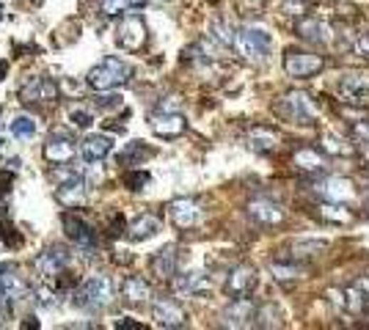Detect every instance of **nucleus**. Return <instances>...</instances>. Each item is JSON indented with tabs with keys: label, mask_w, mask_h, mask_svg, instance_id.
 Listing matches in <instances>:
<instances>
[{
	"label": "nucleus",
	"mask_w": 369,
	"mask_h": 330,
	"mask_svg": "<svg viewBox=\"0 0 369 330\" xmlns=\"http://www.w3.org/2000/svg\"><path fill=\"white\" fill-rule=\"evenodd\" d=\"M132 78V66H127L122 58H105L103 63H97L94 69H88L85 82L94 88V91H116L127 85Z\"/></svg>",
	"instance_id": "1"
},
{
	"label": "nucleus",
	"mask_w": 369,
	"mask_h": 330,
	"mask_svg": "<svg viewBox=\"0 0 369 330\" xmlns=\"http://www.w3.org/2000/svg\"><path fill=\"white\" fill-rule=\"evenodd\" d=\"M75 303L85 311H103L113 303V281L108 275H94L85 284H80Z\"/></svg>",
	"instance_id": "2"
},
{
	"label": "nucleus",
	"mask_w": 369,
	"mask_h": 330,
	"mask_svg": "<svg viewBox=\"0 0 369 330\" xmlns=\"http://www.w3.org/2000/svg\"><path fill=\"white\" fill-rule=\"evenodd\" d=\"M232 47L246 61H265L270 47H273V39H270V33L262 31V28H243V31H234Z\"/></svg>",
	"instance_id": "3"
},
{
	"label": "nucleus",
	"mask_w": 369,
	"mask_h": 330,
	"mask_svg": "<svg viewBox=\"0 0 369 330\" xmlns=\"http://www.w3.org/2000/svg\"><path fill=\"white\" fill-rule=\"evenodd\" d=\"M326 69V58L317 55V53H306V50H287L284 55V72L289 78H298V80H306L314 78L317 72Z\"/></svg>",
	"instance_id": "4"
},
{
	"label": "nucleus",
	"mask_w": 369,
	"mask_h": 330,
	"mask_svg": "<svg viewBox=\"0 0 369 330\" xmlns=\"http://www.w3.org/2000/svg\"><path fill=\"white\" fill-rule=\"evenodd\" d=\"M146 41H149V31H146V22L135 14L124 17L119 25H116V44L127 50V53H138L144 50Z\"/></svg>",
	"instance_id": "5"
},
{
	"label": "nucleus",
	"mask_w": 369,
	"mask_h": 330,
	"mask_svg": "<svg viewBox=\"0 0 369 330\" xmlns=\"http://www.w3.org/2000/svg\"><path fill=\"white\" fill-rule=\"evenodd\" d=\"M314 193L323 201H333V204H353V201H358V190L345 176H326V179L314 182Z\"/></svg>",
	"instance_id": "6"
},
{
	"label": "nucleus",
	"mask_w": 369,
	"mask_h": 330,
	"mask_svg": "<svg viewBox=\"0 0 369 330\" xmlns=\"http://www.w3.org/2000/svg\"><path fill=\"white\" fill-rule=\"evenodd\" d=\"M276 110L281 116H287L289 122L298 124H314V119H317V107H314V102L308 100V94H303V91H289L287 97L276 105Z\"/></svg>",
	"instance_id": "7"
},
{
	"label": "nucleus",
	"mask_w": 369,
	"mask_h": 330,
	"mask_svg": "<svg viewBox=\"0 0 369 330\" xmlns=\"http://www.w3.org/2000/svg\"><path fill=\"white\" fill-rule=\"evenodd\" d=\"M61 226H63L66 240L75 243L80 250H97V231L88 226L83 218H78V215L69 212V215H63L61 218Z\"/></svg>",
	"instance_id": "8"
},
{
	"label": "nucleus",
	"mask_w": 369,
	"mask_h": 330,
	"mask_svg": "<svg viewBox=\"0 0 369 330\" xmlns=\"http://www.w3.org/2000/svg\"><path fill=\"white\" fill-rule=\"evenodd\" d=\"M336 94L350 105H367L369 102V75L348 72L342 80L336 82Z\"/></svg>",
	"instance_id": "9"
},
{
	"label": "nucleus",
	"mask_w": 369,
	"mask_h": 330,
	"mask_svg": "<svg viewBox=\"0 0 369 330\" xmlns=\"http://www.w3.org/2000/svg\"><path fill=\"white\" fill-rule=\"evenodd\" d=\"M292 168L301 171V174H308V176H320V174L328 171V157L317 146H301L292 154Z\"/></svg>",
	"instance_id": "10"
},
{
	"label": "nucleus",
	"mask_w": 369,
	"mask_h": 330,
	"mask_svg": "<svg viewBox=\"0 0 369 330\" xmlns=\"http://www.w3.org/2000/svg\"><path fill=\"white\" fill-rule=\"evenodd\" d=\"M246 212L256 226H281V223H284V218H287L284 206L276 204V201H270V198H254V201H248Z\"/></svg>",
	"instance_id": "11"
},
{
	"label": "nucleus",
	"mask_w": 369,
	"mask_h": 330,
	"mask_svg": "<svg viewBox=\"0 0 369 330\" xmlns=\"http://www.w3.org/2000/svg\"><path fill=\"white\" fill-rule=\"evenodd\" d=\"M66 265H69V250L63 245L44 247L39 256L33 259V270H36V275H41V278H56Z\"/></svg>",
	"instance_id": "12"
},
{
	"label": "nucleus",
	"mask_w": 369,
	"mask_h": 330,
	"mask_svg": "<svg viewBox=\"0 0 369 330\" xmlns=\"http://www.w3.org/2000/svg\"><path fill=\"white\" fill-rule=\"evenodd\" d=\"M168 218L177 228H193L204 218V209L196 198H177L168 204Z\"/></svg>",
	"instance_id": "13"
},
{
	"label": "nucleus",
	"mask_w": 369,
	"mask_h": 330,
	"mask_svg": "<svg viewBox=\"0 0 369 330\" xmlns=\"http://www.w3.org/2000/svg\"><path fill=\"white\" fill-rule=\"evenodd\" d=\"M61 91L53 78H33L20 88L22 102H58Z\"/></svg>",
	"instance_id": "14"
},
{
	"label": "nucleus",
	"mask_w": 369,
	"mask_h": 330,
	"mask_svg": "<svg viewBox=\"0 0 369 330\" xmlns=\"http://www.w3.org/2000/svg\"><path fill=\"white\" fill-rule=\"evenodd\" d=\"M152 129H155V135L157 138H165V141H171V138H180L184 129H187V122H184V116L180 110H157L155 116H152Z\"/></svg>",
	"instance_id": "15"
},
{
	"label": "nucleus",
	"mask_w": 369,
	"mask_h": 330,
	"mask_svg": "<svg viewBox=\"0 0 369 330\" xmlns=\"http://www.w3.org/2000/svg\"><path fill=\"white\" fill-rule=\"evenodd\" d=\"M295 33H298V39L308 41V44H328L333 39V31H331L328 22L317 20V17H301V20L295 22Z\"/></svg>",
	"instance_id": "16"
},
{
	"label": "nucleus",
	"mask_w": 369,
	"mask_h": 330,
	"mask_svg": "<svg viewBox=\"0 0 369 330\" xmlns=\"http://www.w3.org/2000/svg\"><path fill=\"white\" fill-rule=\"evenodd\" d=\"M256 287V270L251 265H237L226 278V294L229 297H248Z\"/></svg>",
	"instance_id": "17"
},
{
	"label": "nucleus",
	"mask_w": 369,
	"mask_h": 330,
	"mask_svg": "<svg viewBox=\"0 0 369 330\" xmlns=\"http://www.w3.org/2000/svg\"><path fill=\"white\" fill-rule=\"evenodd\" d=\"M152 311H155V322L160 328H182L184 322H187L184 309L177 300H171V297H157Z\"/></svg>",
	"instance_id": "18"
},
{
	"label": "nucleus",
	"mask_w": 369,
	"mask_h": 330,
	"mask_svg": "<svg viewBox=\"0 0 369 330\" xmlns=\"http://www.w3.org/2000/svg\"><path fill=\"white\" fill-rule=\"evenodd\" d=\"M75 151H78L75 141H72L66 132H56V135L44 144V160L50 165H63L75 157Z\"/></svg>",
	"instance_id": "19"
},
{
	"label": "nucleus",
	"mask_w": 369,
	"mask_h": 330,
	"mask_svg": "<svg viewBox=\"0 0 369 330\" xmlns=\"http://www.w3.org/2000/svg\"><path fill=\"white\" fill-rule=\"evenodd\" d=\"M254 311H256V306L248 297H232V303L224 309V325H229V328H246L254 319Z\"/></svg>",
	"instance_id": "20"
},
{
	"label": "nucleus",
	"mask_w": 369,
	"mask_h": 330,
	"mask_svg": "<svg viewBox=\"0 0 369 330\" xmlns=\"http://www.w3.org/2000/svg\"><path fill=\"white\" fill-rule=\"evenodd\" d=\"M56 198L63 206H80L85 201V182L80 174H69L56 190Z\"/></svg>",
	"instance_id": "21"
},
{
	"label": "nucleus",
	"mask_w": 369,
	"mask_h": 330,
	"mask_svg": "<svg viewBox=\"0 0 369 330\" xmlns=\"http://www.w3.org/2000/svg\"><path fill=\"white\" fill-rule=\"evenodd\" d=\"M113 151V138L108 135H85L80 141V154L85 163H100Z\"/></svg>",
	"instance_id": "22"
},
{
	"label": "nucleus",
	"mask_w": 369,
	"mask_h": 330,
	"mask_svg": "<svg viewBox=\"0 0 369 330\" xmlns=\"http://www.w3.org/2000/svg\"><path fill=\"white\" fill-rule=\"evenodd\" d=\"M248 146L254 149V151H259V154H270V151H276L279 146H281V135L273 129V127H254L251 132H248Z\"/></svg>",
	"instance_id": "23"
},
{
	"label": "nucleus",
	"mask_w": 369,
	"mask_h": 330,
	"mask_svg": "<svg viewBox=\"0 0 369 330\" xmlns=\"http://www.w3.org/2000/svg\"><path fill=\"white\" fill-rule=\"evenodd\" d=\"M177 265H180V256H177V247L165 245L163 250L155 253L152 259V272L160 278V281H171L177 275Z\"/></svg>",
	"instance_id": "24"
},
{
	"label": "nucleus",
	"mask_w": 369,
	"mask_h": 330,
	"mask_svg": "<svg viewBox=\"0 0 369 330\" xmlns=\"http://www.w3.org/2000/svg\"><path fill=\"white\" fill-rule=\"evenodd\" d=\"M127 237L130 240H135V243H141V240H149V237H155L157 231H160V218L157 215H149V212H144V215H138L132 223H127Z\"/></svg>",
	"instance_id": "25"
},
{
	"label": "nucleus",
	"mask_w": 369,
	"mask_h": 330,
	"mask_svg": "<svg viewBox=\"0 0 369 330\" xmlns=\"http://www.w3.org/2000/svg\"><path fill=\"white\" fill-rule=\"evenodd\" d=\"M122 294H124V300H127V303H146V300L152 297V287L146 284L144 278L130 275V278L124 281Z\"/></svg>",
	"instance_id": "26"
},
{
	"label": "nucleus",
	"mask_w": 369,
	"mask_h": 330,
	"mask_svg": "<svg viewBox=\"0 0 369 330\" xmlns=\"http://www.w3.org/2000/svg\"><path fill=\"white\" fill-rule=\"evenodd\" d=\"M267 272H270L273 281L287 284V281H298V278L303 275V267L295 265V262H270V265H267Z\"/></svg>",
	"instance_id": "27"
},
{
	"label": "nucleus",
	"mask_w": 369,
	"mask_h": 330,
	"mask_svg": "<svg viewBox=\"0 0 369 330\" xmlns=\"http://www.w3.org/2000/svg\"><path fill=\"white\" fill-rule=\"evenodd\" d=\"M317 215L323 220H328V223H339V226H348L350 220H353L348 204H333V201H326V204L317 206Z\"/></svg>",
	"instance_id": "28"
},
{
	"label": "nucleus",
	"mask_w": 369,
	"mask_h": 330,
	"mask_svg": "<svg viewBox=\"0 0 369 330\" xmlns=\"http://www.w3.org/2000/svg\"><path fill=\"white\" fill-rule=\"evenodd\" d=\"M342 292H345V311H350V314H364V311H369V292L361 284L342 289Z\"/></svg>",
	"instance_id": "29"
},
{
	"label": "nucleus",
	"mask_w": 369,
	"mask_h": 330,
	"mask_svg": "<svg viewBox=\"0 0 369 330\" xmlns=\"http://www.w3.org/2000/svg\"><path fill=\"white\" fill-rule=\"evenodd\" d=\"M141 6H146V0H103L100 3V11H103L105 17H122V14L135 11Z\"/></svg>",
	"instance_id": "30"
},
{
	"label": "nucleus",
	"mask_w": 369,
	"mask_h": 330,
	"mask_svg": "<svg viewBox=\"0 0 369 330\" xmlns=\"http://www.w3.org/2000/svg\"><path fill=\"white\" fill-rule=\"evenodd\" d=\"M155 151L149 149V146H144L141 141H132V144L124 149L122 154H119V163L122 165H141L144 160H149Z\"/></svg>",
	"instance_id": "31"
},
{
	"label": "nucleus",
	"mask_w": 369,
	"mask_h": 330,
	"mask_svg": "<svg viewBox=\"0 0 369 330\" xmlns=\"http://www.w3.org/2000/svg\"><path fill=\"white\" fill-rule=\"evenodd\" d=\"M177 289L184 292V294H199V292H207L209 289V278L204 272H187L177 281Z\"/></svg>",
	"instance_id": "32"
},
{
	"label": "nucleus",
	"mask_w": 369,
	"mask_h": 330,
	"mask_svg": "<svg viewBox=\"0 0 369 330\" xmlns=\"http://www.w3.org/2000/svg\"><path fill=\"white\" fill-rule=\"evenodd\" d=\"M326 250V243H317V240H301L292 245V259H314Z\"/></svg>",
	"instance_id": "33"
},
{
	"label": "nucleus",
	"mask_w": 369,
	"mask_h": 330,
	"mask_svg": "<svg viewBox=\"0 0 369 330\" xmlns=\"http://www.w3.org/2000/svg\"><path fill=\"white\" fill-rule=\"evenodd\" d=\"M11 135L20 138V141L33 138V135H36V122H33L31 116H17V119L11 122Z\"/></svg>",
	"instance_id": "34"
},
{
	"label": "nucleus",
	"mask_w": 369,
	"mask_h": 330,
	"mask_svg": "<svg viewBox=\"0 0 369 330\" xmlns=\"http://www.w3.org/2000/svg\"><path fill=\"white\" fill-rule=\"evenodd\" d=\"M256 328H273V325H279V311L273 309L270 303H265L262 309L254 311V319H251Z\"/></svg>",
	"instance_id": "35"
},
{
	"label": "nucleus",
	"mask_w": 369,
	"mask_h": 330,
	"mask_svg": "<svg viewBox=\"0 0 369 330\" xmlns=\"http://www.w3.org/2000/svg\"><path fill=\"white\" fill-rule=\"evenodd\" d=\"M149 182H152L149 171H127L122 176V185L127 187V190H144Z\"/></svg>",
	"instance_id": "36"
},
{
	"label": "nucleus",
	"mask_w": 369,
	"mask_h": 330,
	"mask_svg": "<svg viewBox=\"0 0 369 330\" xmlns=\"http://www.w3.org/2000/svg\"><path fill=\"white\" fill-rule=\"evenodd\" d=\"M212 39L215 41H221L224 47H232V41H234V28L229 25V22H224V20H215L212 22Z\"/></svg>",
	"instance_id": "37"
},
{
	"label": "nucleus",
	"mask_w": 369,
	"mask_h": 330,
	"mask_svg": "<svg viewBox=\"0 0 369 330\" xmlns=\"http://www.w3.org/2000/svg\"><path fill=\"white\" fill-rule=\"evenodd\" d=\"M323 151H331V154H342V157H350L353 154V146H348L345 141H339V138H333V135H326L323 138Z\"/></svg>",
	"instance_id": "38"
},
{
	"label": "nucleus",
	"mask_w": 369,
	"mask_h": 330,
	"mask_svg": "<svg viewBox=\"0 0 369 330\" xmlns=\"http://www.w3.org/2000/svg\"><path fill=\"white\" fill-rule=\"evenodd\" d=\"M78 284H80V278H78L75 272H66V267L56 275V287H58V292H72V289H78Z\"/></svg>",
	"instance_id": "39"
},
{
	"label": "nucleus",
	"mask_w": 369,
	"mask_h": 330,
	"mask_svg": "<svg viewBox=\"0 0 369 330\" xmlns=\"http://www.w3.org/2000/svg\"><path fill=\"white\" fill-rule=\"evenodd\" d=\"M69 122L75 124V127H80V129H88V127L94 124V116H91L88 110H83V107H75V110L69 113Z\"/></svg>",
	"instance_id": "40"
},
{
	"label": "nucleus",
	"mask_w": 369,
	"mask_h": 330,
	"mask_svg": "<svg viewBox=\"0 0 369 330\" xmlns=\"http://www.w3.org/2000/svg\"><path fill=\"white\" fill-rule=\"evenodd\" d=\"M0 240H3L9 247H20L22 245V234H17V228L11 226V223H6V226H3V231H0Z\"/></svg>",
	"instance_id": "41"
},
{
	"label": "nucleus",
	"mask_w": 369,
	"mask_h": 330,
	"mask_svg": "<svg viewBox=\"0 0 369 330\" xmlns=\"http://www.w3.org/2000/svg\"><path fill=\"white\" fill-rule=\"evenodd\" d=\"M353 53H355L358 58H364V61H369V33H361L358 39L353 41Z\"/></svg>",
	"instance_id": "42"
},
{
	"label": "nucleus",
	"mask_w": 369,
	"mask_h": 330,
	"mask_svg": "<svg viewBox=\"0 0 369 330\" xmlns=\"http://www.w3.org/2000/svg\"><path fill=\"white\" fill-rule=\"evenodd\" d=\"M124 228H127L124 215H113V220H108V237H122Z\"/></svg>",
	"instance_id": "43"
},
{
	"label": "nucleus",
	"mask_w": 369,
	"mask_h": 330,
	"mask_svg": "<svg viewBox=\"0 0 369 330\" xmlns=\"http://www.w3.org/2000/svg\"><path fill=\"white\" fill-rule=\"evenodd\" d=\"M94 102L100 105V107H110V110H113V107L122 105V97H119V94H103V97H97Z\"/></svg>",
	"instance_id": "44"
},
{
	"label": "nucleus",
	"mask_w": 369,
	"mask_h": 330,
	"mask_svg": "<svg viewBox=\"0 0 369 330\" xmlns=\"http://www.w3.org/2000/svg\"><path fill=\"white\" fill-rule=\"evenodd\" d=\"M328 303L333 306V309L345 311V292H342V289H331V292H328Z\"/></svg>",
	"instance_id": "45"
},
{
	"label": "nucleus",
	"mask_w": 369,
	"mask_h": 330,
	"mask_svg": "<svg viewBox=\"0 0 369 330\" xmlns=\"http://www.w3.org/2000/svg\"><path fill=\"white\" fill-rule=\"evenodd\" d=\"M11 182H14V174L11 171H0V193L3 196L11 190Z\"/></svg>",
	"instance_id": "46"
},
{
	"label": "nucleus",
	"mask_w": 369,
	"mask_h": 330,
	"mask_svg": "<svg viewBox=\"0 0 369 330\" xmlns=\"http://www.w3.org/2000/svg\"><path fill=\"white\" fill-rule=\"evenodd\" d=\"M353 132H355V135H358V138H361V141H364V144H369V122H355V127H353Z\"/></svg>",
	"instance_id": "47"
},
{
	"label": "nucleus",
	"mask_w": 369,
	"mask_h": 330,
	"mask_svg": "<svg viewBox=\"0 0 369 330\" xmlns=\"http://www.w3.org/2000/svg\"><path fill=\"white\" fill-rule=\"evenodd\" d=\"M157 110H180V97H165V102L157 105Z\"/></svg>",
	"instance_id": "48"
},
{
	"label": "nucleus",
	"mask_w": 369,
	"mask_h": 330,
	"mask_svg": "<svg viewBox=\"0 0 369 330\" xmlns=\"http://www.w3.org/2000/svg\"><path fill=\"white\" fill-rule=\"evenodd\" d=\"M116 328H122V330H141L144 325H138V322H130V319H122V322H116Z\"/></svg>",
	"instance_id": "49"
},
{
	"label": "nucleus",
	"mask_w": 369,
	"mask_h": 330,
	"mask_svg": "<svg viewBox=\"0 0 369 330\" xmlns=\"http://www.w3.org/2000/svg\"><path fill=\"white\" fill-rule=\"evenodd\" d=\"M25 328H31V330H39V322H36V316H28L25 322H22Z\"/></svg>",
	"instance_id": "50"
},
{
	"label": "nucleus",
	"mask_w": 369,
	"mask_h": 330,
	"mask_svg": "<svg viewBox=\"0 0 369 330\" xmlns=\"http://www.w3.org/2000/svg\"><path fill=\"white\" fill-rule=\"evenodd\" d=\"M6 75H9V61H0V82L6 80Z\"/></svg>",
	"instance_id": "51"
},
{
	"label": "nucleus",
	"mask_w": 369,
	"mask_h": 330,
	"mask_svg": "<svg viewBox=\"0 0 369 330\" xmlns=\"http://www.w3.org/2000/svg\"><path fill=\"white\" fill-rule=\"evenodd\" d=\"M254 3H262V0H254Z\"/></svg>",
	"instance_id": "52"
},
{
	"label": "nucleus",
	"mask_w": 369,
	"mask_h": 330,
	"mask_svg": "<svg viewBox=\"0 0 369 330\" xmlns=\"http://www.w3.org/2000/svg\"><path fill=\"white\" fill-rule=\"evenodd\" d=\"M0 146H3V138H0Z\"/></svg>",
	"instance_id": "53"
},
{
	"label": "nucleus",
	"mask_w": 369,
	"mask_h": 330,
	"mask_svg": "<svg viewBox=\"0 0 369 330\" xmlns=\"http://www.w3.org/2000/svg\"><path fill=\"white\" fill-rule=\"evenodd\" d=\"M0 14H3V9H0Z\"/></svg>",
	"instance_id": "54"
}]
</instances>
